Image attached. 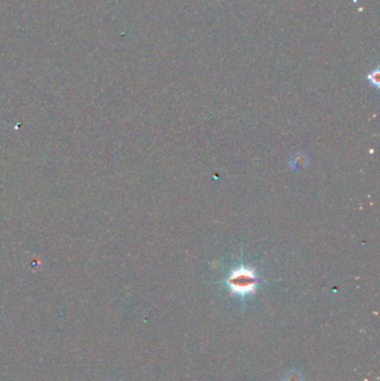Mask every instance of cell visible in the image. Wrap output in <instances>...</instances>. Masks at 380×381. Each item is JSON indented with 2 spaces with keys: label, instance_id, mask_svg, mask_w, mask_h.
I'll return each instance as SVG.
<instances>
[{
  "label": "cell",
  "instance_id": "6da1fadb",
  "mask_svg": "<svg viewBox=\"0 0 380 381\" xmlns=\"http://www.w3.org/2000/svg\"><path fill=\"white\" fill-rule=\"evenodd\" d=\"M259 275L252 265L240 262L230 271L225 282L232 294L245 297L255 292L259 284Z\"/></svg>",
  "mask_w": 380,
  "mask_h": 381
},
{
  "label": "cell",
  "instance_id": "7a4b0ae2",
  "mask_svg": "<svg viewBox=\"0 0 380 381\" xmlns=\"http://www.w3.org/2000/svg\"><path fill=\"white\" fill-rule=\"evenodd\" d=\"M369 79L370 82H372V84H374L375 86H379V80H378V71H376L375 74H372L369 76Z\"/></svg>",
  "mask_w": 380,
  "mask_h": 381
}]
</instances>
